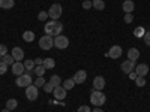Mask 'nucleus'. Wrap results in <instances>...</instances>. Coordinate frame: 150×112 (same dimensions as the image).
Masks as SVG:
<instances>
[{
  "label": "nucleus",
  "mask_w": 150,
  "mask_h": 112,
  "mask_svg": "<svg viewBox=\"0 0 150 112\" xmlns=\"http://www.w3.org/2000/svg\"><path fill=\"white\" fill-rule=\"evenodd\" d=\"M38 96H39V90H38V87H35L33 84L29 85L27 88H26V97H27V100L33 102L38 99Z\"/></svg>",
  "instance_id": "7"
},
{
  "label": "nucleus",
  "mask_w": 150,
  "mask_h": 112,
  "mask_svg": "<svg viewBox=\"0 0 150 112\" xmlns=\"http://www.w3.org/2000/svg\"><path fill=\"white\" fill-rule=\"evenodd\" d=\"M11 70H12V73H14V75L20 76V75H23V73H24L26 67H24V64L21 63V61H15V63L11 66Z\"/></svg>",
  "instance_id": "11"
},
{
  "label": "nucleus",
  "mask_w": 150,
  "mask_h": 112,
  "mask_svg": "<svg viewBox=\"0 0 150 112\" xmlns=\"http://www.w3.org/2000/svg\"><path fill=\"white\" fill-rule=\"evenodd\" d=\"M93 6V3L90 2V0H84L83 2V9H90Z\"/></svg>",
  "instance_id": "34"
},
{
  "label": "nucleus",
  "mask_w": 150,
  "mask_h": 112,
  "mask_svg": "<svg viewBox=\"0 0 150 112\" xmlns=\"http://www.w3.org/2000/svg\"><path fill=\"white\" fill-rule=\"evenodd\" d=\"M48 18V12H39V14H38V20L39 21H45Z\"/></svg>",
  "instance_id": "33"
},
{
  "label": "nucleus",
  "mask_w": 150,
  "mask_h": 112,
  "mask_svg": "<svg viewBox=\"0 0 150 112\" xmlns=\"http://www.w3.org/2000/svg\"><path fill=\"white\" fill-rule=\"evenodd\" d=\"M45 79H44V76H38V79L36 81H33V85L35 87H38V88H41V87H44L45 85Z\"/></svg>",
  "instance_id": "27"
},
{
  "label": "nucleus",
  "mask_w": 150,
  "mask_h": 112,
  "mask_svg": "<svg viewBox=\"0 0 150 112\" xmlns=\"http://www.w3.org/2000/svg\"><path fill=\"white\" fill-rule=\"evenodd\" d=\"M8 54V46L6 45H0V55H6Z\"/></svg>",
  "instance_id": "36"
},
{
  "label": "nucleus",
  "mask_w": 150,
  "mask_h": 112,
  "mask_svg": "<svg viewBox=\"0 0 150 112\" xmlns=\"http://www.w3.org/2000/svg\"><path fill=\"white\" fill-rule=\"evenodd\" d=\"M62 32H63V24H62L60 21H57V20H54V21H48L47 24H45V33L48 34V36H59Z\"/></svg>",
  "instance_id": "1"
},
{
  "label": "nucleus",
  "mask_w": 150,
  "mask_h": 112,
  "mask_svg": "<svg viewBox=\"0 0 150 112\" xmlns=\"http://www.w3.org/2000/svg\"><path fill=\"white\" fill-rule=\"evenodd\" d=\"M134 34H135V37H144V34H146V30H144V27H137L135 30H134Z\"/></svg>",
  "instance_id": "26"
},
{
  "label": "nucleus",
  "mask_w": 150,
  "mask_h": 112,
  "mask_svg": "<svg viewBox=\"0 0 150 112\" xmlns=\"http://www.w3.org/2000/svg\"><path fill=\"white\" fill-rule=\"evenodd\" d=\"M17 106H18V102L15 100V99H9V100L6 102V109H9V111H14Z\"/></svg>",
  "instance_id": "24"
},
{
  "label": "nucleus",
  "mask_w": 150,
  "mask_h": 112,
  "mask_svg": "<svg viewBox=\"0 0 150 112\" xmlns=\"http://www.w3.org/2000/svg\"><path fill=\"white\" fill-rule=\"evenodd\" d=\"M45 69H53L54 66H56V61L51 58V57H48V58H45L44 60V64H42Z\"/></svg>",
  "instance_id": "20"
},
{
  "label": "nucleus",
  "mask_w": 150,
  "mask_h": 112,
  "mask_svg": "<svg viewBox=\"0 0 150 112\" xmlns=\"http://www.w3.org/2000/svg\"><path fill=\"white\" fill-rule=\"evenodd\" d=\"M78 112H92V109L87 106V105H83V106L78 108Z\"/></svg>",
  "instance_id": "38"
},
{
  "label": "nucleus",
  "mask_w": 150,
  "mask_h": 112,
  "mask_svg": "<svg viewBox=\"0 0 150 112\" xmlns=\"http://www.w3.org/2000/svg\"><path fill=\"white\" fill-rule=\"evenodd\" d=\"M23 64H24V67H26L27 70H33L35 69V60H26Z\"/></svg>",
  "instance_id": "28"
},
{
  "label": "nucleus",
  "mask_w": 150,
  "mask_h": 112,
  "mask_svg": "<svg viewBox=\"0 0 150 112\" xmlns=\"http://www.w3.org/2000/svg\"><path fill=\"white\" fill-rule=\"evenodd\" d=\"M128 60H132V61H135L137 58H140V51L137 48H131L129 51H128Z\"/></svg>",
  "instance_id": "18"
},
{
  "label": "nucleus",
  "mask_w": 150,
  "mask_h": 112,
  "mask_svg": "<svg viewBox=\"0 0 150 112\" xmlns=\"http://www.w3.org/2000/svg\"><path fill=\"white\" fill-rule=\"evenodd\" d=\"M62 12H63L62 6L59 3H54V5H51V8L48 9V17L51 20H59L62 17Z\"/></svg>",
  "instance_id": "4"
},
{
  "label": "nucleus",
  "mask_w": 150,
  "mask_h": 112,
  "mask_svg": "<svg viewBox=\"0 0 150 112\" xmlns=\"http://www.w3.org/2000/svg\"><path fill=\"white\" fill-rule=\"evenodd\" d=\"M74 85H75V81H74L72 78H68V79L63 81V88H65V90H71V88H74Z\"/></svg>",
  "instance_id": "25"
},
{
  "label": "nucleus",
  "mask_w": 150,
  "mask_h": 112,
  "mask_svg": "<svg viewBox=\"0 0 150 112\" xmlns=\"http://www.w3.org/2000/svg\"><path fill=\"white\" fill-rule=\"evenodd\" d=\"M39 46H41V49H44V51H48V49H51L54 46V39L51 36L45 34L39 39Z\"/></svg>",
  "instance_id": "3"
},
{
  "label": "nucleus",
  "mask_w": 150,
  "mask_h": 112,
  "mask_svg": "<svg viewBox=\"0 0 150 112\" xmlns=\"http://www.w3.org/2000/svg\"><path fill=\"white\" fill-rule=\"evenodd\" d=\"M135 85L137 87H144L146 85V78L144 76H137L135 78Z\"/></svg>",
  "instance_id": "30"
},
{
  "label": "nucleus",
  "mask_w": 150,
  "mask_h": 112,
  "mask_svg": "<svg viewBox=\"0 0 150 112\" xmlns=\"http://www.w3.org/2000/svg\"><path fill=\"white\" fill-rule=\"evenodd\" d=\"M0 60H2V55H0Z\"/></svg>",
  "instance_id": "43"
},
{
  "label": "nucleus",
  "mask_w": 150,
  "mask_h": 112,
  "mask_svg": "<svg viewBox=\"0 0 150 112\" xmlns=\"http://www.w3.org/2000/svg\"><path fill=\"white\" fill-rule=\"evenodd\" d=\"M92 112H102V109H101V108H95Z\"/></svg>",
  "instance_id": "41"
},
{
  "label": "nucleus",
  "mask_w": 150,
  "mask_h": 112,
  "mask_svg": "<svg viewBox=\"0 0 150 112\" xmlns=\"http://www.w3.org/2000/svg\"><path fill=\"white\" fill-rule=\"evenodd\" d=\"M32 76H30V75L29 73H23V75H20V76L17 78V81H15V84L18 85V87H26V88H27V87L29 85H32Z\"/></svg>",
  "instance_id": "6"
},
{
  "label": "nucleus",
  "mask_w": 150,
  "mask_h": 112,
  "mask_svg": "<svg viewBox=\"0 0 150 112\" xmlns=\"http://www.w3.org/2000/svg\"><path fill=\"white\" fill-rule=\"evenodd\" d=\"M12 57H14V60L15 61H21L23 58H24V51L21 48H18V46H15L14 49H12V54H11Z\"/></svg>",
  "instance_id": "16"
},
{
  "label": "nucleus",
  "mask_w": 150,
  "mask_h": 112,
  "mask_svg": "<svg viewBox=\"0 0 150 112\" xmlns=\"http://www.w3.org/2000/svg\"><path fill=\"white\" fill-rule=\"evenodd\" d=\"M104 87H105V78H104V76H96V78L93 79V88H95V90L102 91Z\"/></svg>",
  "instance_id": "13"
},
{
  "label": "nucleus",
  "mask_w": 150,
  "mask_h": 112,
  "mask_svg": "<svg viewBox=\"0 0 150 112\" xmlns=\"http://www.w3.org/2000/svg\"><path fill=\"white\" fill-rule=\"evenodd\" d=\"M45 70H47V69H45L44 66H36V67L33 69V72H35V73L38 75V76H44V73H45Z\"/></svg>",
  "instance_id": "29"
},
{
  "label": "nucleus",
  "mask_w": 150,
  "mask_h": 112,
  "mask_svg": "<svg viewBox=\"0 0 150 112\" xmlns=\"http://www.w3.org/2000/svg\"><path fill=\"white\" fill-rule=\"evenodd\" d=\"M66 91H68V90L63 88V85H59V87H56V88L53 90V94H54V97L57 99V100H65Z\"/></svg>",
  "instance_id": "10"
},
{
  "label": "nucleus",
  "mask_w": 150,
  "mask_h": 112,
  "mask_svg": "<svg viewBox=\"0 0 150 112\" xmlns=\"http://www.w3.org/2000/svg\"><path fill=\"white\" fill-rule=\"evenodd\" d=\"M134 21V15L132 14H126V15H125V22H126V24H131Z\"/></svg>",
  "instance_id": "35"
},
{
  "label": "nucleus",
  "mask_w": 150,
  "mask_h": 112,
  "mask_svg": "<svg viewBox=\"0 0 150 112\" xmlns=\"http://www.w3.org/2000/svg\"><path fill=\"white\" fill-rule=\"evenodd\" d=\"M15 6V0H0V9H12Z\"/></svg>",
  "instance_id": "17"
},
{
  "label": "nucleus",
  "mask_w": 150,
  "mask_h": 112,
  "mask_svg": "<svg viewBox=\"0 0 150 112\" xmlns=\"http://www.w3.org/2000/svg\"><path fill=\"white\" fill-rule=\"evenodd\" d=\"M129 78H131V79H134V81H135V78H137V73H135V70H134V72H131V73H129Z\"/></svg>",
  "instance_id": "40"
},
{
  "label": "nucleus",
  "mask_w": 150,
  "mask_h": 112,
  "mask_svg": "<svg viewBox=\"0 0 150 112\" xmlns=\"http://www.w3.org/2000/svg\"><path fill=\"white\" fill-rule=\"evenodd\" d=\"M54 46L59 48V49H66L69 46V39L63 34H59L54 37Z\"/></svg>",
  "instance_id": "5"
},
{
  "label": "nucleus",
  "mask_w": 150,
  "mask_h": 112,
  "mask_svg": "<svg viewBox=\"0 0 150 112\" xmlns=\"http://www.w3.org/2000/svg\"><path fill=\"white\" fill-rule=\"evenodd\" d=\"M105 100H107V97H105V94L102 91H99V90H93L92 91V94H90V103L92 105L99 108L101 105L105 103Z\"/></svg>",
  "instance_id": "2"
},
{
  "label": "nucleus",
  "mask_w": 150,
  "mask_h": 112,
  "mask_svg": "<svg viewBox=\"0 0 150 112\" xmlns=\"http://www.w3.org/2000/svg\"><path fill=\"white\" fill-rule=\"evenodd\" d=\"M23 39L26 41V42H33V41H35V33L30 32V30L24 32V33H23Z\"/></svg>",
  "instance_id": "19"
},
{
  "label": "nucleus",
  "mask_w": 150,
  "mask_h": 112,
  "mask_svg": "<svg viewBox=\"0 0 150 112\" xmlns=\"http://www.w3.org/2000/svg\"><path fill=\"white\" fill-rule=\"evenodd\" d=\"M2 61H3L5 64H8V66H12V64L15 63L14 57H12L11 54H6V55H3V57H2Z\"/></svg>",
  "instance_id": "22"
},
{
  "label": "nucleus",
  "mask_w": 150,
  "mask_h": 112,
  "mask_svg": "<svg viewBox=\"0 0 150 112\" xmlns=\"http://www.w3.org/2000/svg\"><path fill=\"white\" fill-rule=\"evenodd\" d=\"M35 64H36V66H42V64H44V60L38 57V58L35 60Z\"/></svg>",
  "instance_id": "39"
},
{
  "label": "nucleus",
  "mask_w": 150,
  "mask_h": 112,
  "mask_svg": "<svg viewBox=\"0 0 150 112\" xmlns=\"http://www.w3.org/2000/svg\"><path fill=\"white\" fill-rule=\"evenodd\" d=\"M120 69L123 70V73L129 75L131 72H134V70H135V61H132V60H126V61H123L122 66H120Z\"/></svg>",
  "instance_id": "9"
},
{
  "label": "nucleus",
  "mask_w": 150,
  "mask_h": 112,
  "mask_svg": "<svg viewBox=\"0 0 150 112\" xmlns=\"http://www.w3.org/2000/svg\"><path fill=\"white\" fill-rule=\"evenodd\" d=\"M93 8L95 9H98V10H104L105 9V2L104 0H93Z\"/></svg>",
  "instance_id": "21"
},
{
  "label": "nucleus",
  "mask_w": 150,
  "mask_h": 112,
  "mask_svg": "<svg viewBox=\"0 0 150 112\" xmlns=\"http://www.w3.org/2000/svg\"><path fill=\"white\" fill-rule=\"evenodd\" d=\"M122 9H123V12H126V14H132L134 9H135V3L132 0H125L123 5H122Z\"/></svg>",
  "instance_id": "14"
},
{
  "label": "nucleus",
  "mask_w": 150,
  "mask_h": 112,
  "mask_svg": "<svg viewBox=\"0 0 150 112\" xmlns=\"http://www.w3.org/2000/svg\"><path fill=\"white\" fill-rule=\"evenodd\" d=\"M135 73H137V76H146V75L149 73V66L147 64L135 66Z\"/></svg>",
  "instance_id": "15"
},
{
  "label": "nucleus",
  "mask_w": 150,
  "mask_h": 112,
  "mask_svg": "<svg viewBox=\"0 0 150 112\" xmlns=\"http://www.w3.org/2000/svg\"><path fill=\"white\" fill-rule=\"evenodd\" d=\"M74 81H75V84H83L86 79H87V73H86V70H78V72H75V75H74V78H72Z\"/></svg>",
  "instance_id": "12"
},
{
  "label": "nucleus",
  "mask_w": 150,
  "mask_h": 112,
  "mask_svg": "<svg viewBox=\"0 0 150 112\" xmlns=\"http://www.w3.org/2000/svg\"><path fill=\"white\" fill-rule=\"evenodd\" d=\"M2 112H11V111H9V109H6V108H5V109H3V111H2Z\"/></svg>",
  "instance_id": "42"
},
{
  "label": "nucleus",
  "mask_w": 150,
  "mask_h": 112,
  "mask_svg": "<svg viewBox=\"0 0 150 112\" xmlns=\"http://www.w3.org/2000/svg\"><path fill=\"white\" fill-rule=\"evenodd\" d=\"M123 54V49L120 45H114V46H111L110 48V51H108V57H111L112 60H117L119 57H122Z\"/></svg>",
  "instance_id": "8"
},
{
  "label": "nucleus",
  "mask_w": 150,
  "mask_h": 112,
  "mask_svg": "<svg viewBox=\"0 0 150 112\" xmlns=\"http://www.w3.org/2000/svg\"><path fill=\"white\" fill-rule=\"evenodd\" d=\"M42 88L45 90V93H53L54 87H53V84H51V82H45V85L42 87Z\"/></svg>",
  "instance_id": "31"
},
{
  "label": "nucleus",
  "mask_w": 150,
  "mask_h": 112,
  "mask_svg": "<svg viewBox=\"0 0 150 112\" xmlns=\"http://www.w3.org/2000/svg\"><path fill=\"white\" fill-rule=\"evenodd\" d=\"M144 42H146V45L147 46H150V32H146V34H144Z\"/></svg>",
  "instance_id": "37"
},
{
  "label": "nucleus",
  "mask_w": 150,
  "mask_h": 112,
  "mask_svg": "<svg viewBox=\"0 0 150 112\" xmlns=\"http://www.w3.org/2000/svg\"><path fill=\"white\" fill-rule=\"evenodd\" d=\"M8 72V64H5L2 60H0V75H5Z\"/></svg>",
  "instance_id": "32"
},
{
  "label": "nucleus",
  "mask_w": 150,
  "mask_h": 112,
  "mask_svg": "<svg viewBox=\"0 0 150 112\" xmlns=\"http://www.w3.org/2000/svg\"><path fill=\"white\" fill-rule=\"evenodd\" d=\"M48 82H51L54 88H56V87H59V85H62V79H60L59 75H53V76L50 78V81H48Z\"/></svg>",
  "instance_id": "23"
}]
</instances>
